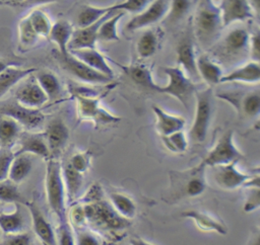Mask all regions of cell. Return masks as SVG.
Masks as SVG:
<instances>
[{
  "instance_id": "cell-20",
  "label": "cell",
  "mask_w": 260,
  "mask_h": 245,
  "mask_svg": "<svg viewBox=\"0 0 260 245\" xmlns=\"http://www.w3.org/2000/svg\"><path fill=\"white\" fill-rule=\"evenodd\" d=\"M104 94L98 95L90 93V91L88 92V90L81 91L80 89L73 91V95L76 100L77 112L81 119H93L101 107V100Z\"/></svg>"
},
{
  "instance_id": "cell-14",
  "label": "cell",
  "mask_w": 260,
  "mask_h": 245,
  "mask_svg": "<svg viewBox=\"0 0 260 245\" xmlns=\"http://www.w3.org/2000/svg\"><path fill=\"white\" fill-rule=\"evenodd\" d=\"M29 211L31 218L32 229L36 236L42 242L43 245H57V236L52 225L47 220L38 203L32 200L28 201L25 205Z\"/></svg>"
},
{
  "instance_id": "cell-15",
  "label": "cell",
  "mask_w": 260,
  "mask_h": 245,
  "mask_svg": "<svg viewBox=\"0 0 260 245\" xmlns=\"http://www.w3.org/2000/svg\"><path fill=\"white\" fill-rule=\"evenodd\" d=\"M14 98L20 104L29 108H40L49 101L46 93L43 91L36 78L30 77V75L29 79L16 89Z\"/></svg>"
},
{
  "instance_id": "cell-47",
  "label": "cell",
  "mask_w": 260,
  "mask_h": 245,
  "mask_svg": "<svg viewBox=\"0 0 260 245\" xmlns=\"http://www.w3.org/2000/svg\"><path fill=\"white\" fill-rule=\"evenodd\" d=\"M13 158L14 153L10 148L0 147V181L7 178Z\"/></svg>"
},
{
  "instance_id": "cell-26",
  "label": "cell",
  "mask_w": 260,
  "mask_h": 245,
  "mask_svg": "<svg viewBox=\"0 0 260 245\" xmlns=\"http://www.w3.org/2000/svg\"><path fill=\"white\" fill-rule=\"evenodd\" d=\"M196 70L198 76H200L209 86L218 84L223 76L221 67L207 55H200L197 57Z\"/></svg>"
},
{
  "instance_id": "cell-10",
  "label": "cell",
  "mask_w": 260,
  "mask_h": 245,
  "mask_svg": "<svg viewBox=\"0 0 260 245\" xmlns=\"http://www.w3.org/2000/svg\"><path fill=\"white\" fill-rule=\"evenodd\" d=\"M238 162L239 161H234L229 164L213 167V179L220 188L226 190L236 189L240 186L246 185L248 180L253 176L246 172L240 171L237 167Z\"/></svg>"
},
{
  "instance_id": "cell-5",
  "label": "cell",
  "mask_w": 260,
  "mask_h": 245,
  "mask_svg": "<svg viewBox=\"0 0 260 245\" xmlns=\"http://www.w3.org/2000/svg\"><path fill=\"white\" fill-rule=\"evenodd\" d=\"M164 72L168 76V82L165 86H158L157 92L171 95L185 107H188L190 99L196 90L190 77L179 66L166 67Z\"/></svg>"
},
{
  "instance_id": "cell-57",
  "label": "cell",
  "mask_w": 260,
  "mask_h": 245,
  "mask_svg": "<svg viewBox=\"0 0 260 245\" xmlns=\"http://www.w3.org/2000/svg\"><path fill=\"white\" fill-rule=\"evenodd\" d=\"M24 0H10V2L12 4H15V5H19L20 3H22Z\"/></svg>"
},
{
  "instance_id": "cell-38",
  "label": "cell",
  "mask_w": 260,
  "mask_h": 245,
  "mask_svg": "<svg viewBox=\"0 0 260 245\" xmlns=\"http://www.w3.org/2000/svg\"><path fill=\"white\" fill-rule=\"evenodd\" d=\"M236 107L248 117H255L260 111V94L258 91H252L243 95V97L236 101Z\"/></svg>"
},
{
  "instance_id": "cell-49",
  "label": "cell",
  "mask_w": 260,
  "mask_h": 245,
  "mask_svg": "<svg viewBox=\"0 0 260 245\" xmlns=\"http://www.w3.org/2000/svg\"><path fill=\"white\" fill-rule=\"evenodd\" d=\"M120 119L121 117L115 114H112L109 110L101 106L92 120L95 123V125H108V124H115Z\"/></svg>"
},
{
  "instance_id": "cell-22",
  "label": "cell",
  "mask_w": 260,
  "mask_h": 245,
  "mask_svg": "<svg viewBox=\"0 0 260 245\" xmlns=\"http://www.w3.org/2000/svg\"><path fill=\"white\" fill-rule=\"evenodd\" d=\"M260 80V65L259 62L250 61L246 64L234 69L226 75H223L219 83L241 82L254 84Z\"/></svg>"
},
{
  "instance_id": "cell-34",
  "label": "cell",
  "mask_w": 260,
  "mask_h": 245,
  "mask_svg": "<svg viewBox=\"0 0 260 245\" xmlns=\"http://www.w3.org/2000/svg\"><path fill=\"white\" fill-rule=\"evenodd\" d=\"M24 217L19 203H15L13 213L0 214V229L6 234L19 233L24 228Z\"/></svg>"
},
{
  "instance_id": "cell-36",
  "label": "cell",
  "mask_w": 260,
  "mask_h": 245,
  "mask_svg": "<svg viewBox=\"0 0 260 245\" xmlns=\"http://www.w3.org/2000/svg\"><path fill=\"white\" fill-rule=\"evenodd\" d=\"M62 175L65 185V191L68 199L71 201L76 198L82 185V174L73 169L67 162L62 169Z\"/></svg>"
},
{
  "instance_id": "cell-6",
  "label": "cell",
  "mask_w": 260,
  "mask_h": 245,
  "mask_svg": "<svg viewBox=\"0 0 260 245\" xmlns=\"http://www.w3.org/2000/svg\"><path fill=\"white\" fill-rule=\"evenodd\" d=\"M244 157L243 153L236 146L234 141V132L226 131L216 142L213 148L206 154L202 160L205 167H215L239 161Z\"/></svg>"
},
{
  "instance_id": "cell-2",
  "label": "cell",
  "mask_w": 260,
  "mask_h": 245,
  "mask_svg": "<svg viewBox=\"0 0 260 245\" xmlns=\"http://www.w3.org/2000/svg\"><path fill=\"white\" fill-rule=\"evenodd\" d=\"M85 221L103 230H121L128 226V220L120 217L110 202L101 198L82 206Z\"/></svg>"
},
{
  "instance_id": "cell-45",
  "label": "cell",
  "mask_w": 260,
  "mask_h": 245,
  "mask_svg": "<svg viewBox=\"0 0 260 245\" xmlns=\"http://www.w3.org/2000/svg\"><path fill=\"white\" fill-rule=\"evenodd\" d=\"M59 223V228L56 233L57 245H75V238L73 236L72 228L67 220Z\"/></svg>"
},
{
  "instance_id": "cell-56",
  "label": "cell",
  "mask_w": 260,
  "mask_h": 245,
  "mask_svg": "<svg viewBox=\"0 0 260 245\" xmlns=\"http://www.w3.org/2000/svg\"><path fill=\"white\" fill-rule=\"evenodd\" d=\"M248 245H260V241H259V234L257 233L256 235L253 236L252 240L249 242Z\"/></svg>"
},
{
  "instance_id": "cell-43",
  "label": "cell",
  "mask_w": 260,
  "mask_h": 245,
  "mask_svg": "<svg viewBox=\"0 0 260 245\" xmlns=\"http://www.w3.org/2000/svg\"><path fill=\"white\" fill-rule=\"evenodd\" d=\"M192 6L191 0H170V6L167 16L172 21L182 19Z\"/></svg>"
},
{
  "instance_id": "cell-11",
  "label": "cell",
  "mask_w": 260,
  "mask_h": 245,
  "mask_svg": "<svg viewBox=\"0 0 260 245\" xmlns=\"http://www.w3.org/2000/svg\"><path fill=\"white\" fill-rule=\"evenodd\" d=\"M222 27L243 22L253 17L254 10L249 0H221L218 5Z\"/></svg>"
},
{
  "instance_id": "cell-12",
  "label": "cell",
  "mask_w": 260,
  "mask_h": 245,
  "mask_svg": "<svg viewBox=\"0 0 260 245\" xmlns=\"http://www.w3.org/2000/svg\"><path fill=\"white\" fill-rule=\"evenodd\" d=\"M205 169L206 167L200 163L198 166L191 168L185 172H179L176 176L179 177L180 182V192L183 195L189 197H196L201 195L206 188L205 179Z\"/></svg>"
},
{
  "instance_id": "cell-31",
  "label": "cell",
  "mask_w": 260,
  "mask_h": 245,
  "mask_svg": "<svg viewBox=\"0 0 260 245\" xmlns=\"http://www.w3.org/2000/svg\"><path fill=\"white\" fill-rule=\"evenodd\" d=\"M32 168V159L29 154L23 153L14 155L11 162L8 177L14 183H19L27 177Z\"/></svg>"
},
{
  "instance_id": "cell-13",
  "label": "cell",
  "mask_w": 260,
  "mask_h": 245,
  "mask_svg": "<svg viewBox=\"0 0 260 245\" xmlns=\"http://www.w3.org/2000/svg\"><path fill=\"white\" fill-rule=\"evenodd\" d=\"M47 142L51 158L58 155L69 140V129L61 117L52 118L43 133Z\"/></svg>"
},
{
  "instance_id": "cell-9",
  "label": "cell",
  "mask_w": 260,
  "mask_h": 245,
  "mask_svg": "<svg viewBox=\"0 0 260 245\" xmlns=\"http://www.w3.org/2000/svg\"><path fill=\"white\" fill-rule=\"evenodd\" d=\"M169 6L170 0H152L145 9L137 13L126 23V30L135 31L160 21L167 16Z\"/></svg>"
},
{
  "instance_id": "cell-27",
  "label": "cell",
  "mask_w": 260,
  "mask_h": 245,
  "mask_svg": "<svg viewBox=\"0 0 260 245\" xmlns=\"http://www.w3.org/2000/svg\"><path fill=\"white\" fill-rule=\"evenodd\" d=\"M38 71L36 68H20L19 66H10L0 73V98L14 85L24 78Z\"/></svg>"
},
{
  "instance_id": "cell-46",
  "label": "cell",
  "mask_w": 260,
  "mask_h": 245,
  "mask_svg": "<svg viewBox=\"0 0 260 245\" xmlns=\"http://www.w3.org/2000/svg\"><path fill=\"white\" fill-rule=\"evenodd\" d=\"M70 166L79 173H84L90 166V155L87 151L77 152L68 161Z\"/></svg>"
},
{
  "instance_id": "cell-42",
  "label": "cell",
  "mask_w": 260,
  "mask_h": 245,
  "mask_svg": "<svg viewBox=\"0 0 260 245\" xmlns=\"http://www.w3.org/2000/svg\"><path fill=\"white\" fill-rule=\"evenodd\" d=\"M161 141L164 146L173 153H183L188 148V140L183 130L161 137Z\"/></svg>"
},
{
  "instance_id": "cell-35",
  "label": "cell",
  "mask_w": 260,
  "mask_h": 245,
  "mask_svg": "<svg viewBox=\"0 0 260 245\" xmlns=\"http://www.w3.org/2000/svg\"><path fill=\"white\" fill-rule=\"evenodd\" d=\"M111 11H115L112 8V5L108 6H92V5H85L81 8V10L78 12L76 17V22L78 27H84L87 25H90L98 20H100L102 17H104L106 14H108Z\"/></svg>"
},
{
  "instance_id": "cell-17",
  "label": "cell",
  "mask_w": 260,
  "mask_h": 245,
  "mask_svg": "<svg viewBox=\"0 0 260 245\" xmlns=\"http://www.w3.org/2000/svg\"><path fill=\"white\" fill-rule=\"evenodd\" d=\"M19 148L14 155L18 154H34L45 159H50V151L45 140L44 134L40 133H22L18 137Z\"/></svg>"
},
{
  "instance_id": "cell-16",
  "label": "cell",
  "mask_w": 260,
  "mask_h": 245,
  "mask_svg": "<svg viewBox=\"0 0 260 245\" xmlns=\"http://www.w3.org/2000/svg\"><path fill=\"white\" fill-rule=\"evenodd\" d=\"M114 11L109 12L104 17H102L96 22L84 26V27H78L73 30L71 39L68 44V52L72 50H79V49H85V48H95L96 42H98V30L101 25V23Z\"/></svg>"
},
{
  "instance_id": "cell-21",
  "label": "cell",
  "mask_w": 260,
  "mask_h": 245,
  "mask_svg": "<svg viewBox=\"0 0 260 245\" xmlns=\"http://www.w3.org/2000/svg\"><path fill=\"white\" fill-rule=\"evenodd\" d=\"M152 111L155 114V129L160 137L171 135L184 129L186 124L184 117L171 114L157 105H152Z\"/></svg>"
},
{
  "instance_id": "cell-53",
  "label": "cell",
  "mask_w": 260,
  "mask_h": 245,
  "mask_svg": "<svg viewBox=\"0 0 260 245\" xmlns=\"http://www.w3.org/2000/svg\"><path fill=\"white\" fill-rule=\"evenodd\" d=\"M57 0H24L22 3L19 4V6L22 7H36V6H41L45 4H50L54 3Z\"/></svg>"
},
{
  "instance_id": "cell-30",
  "label": "cell",
  "mask_w": 260,
  "mask_h": 245,
  "mask_svg": "<svg viewBox=\"0 0 260 245\" xmlns=\"http://www.w3.org/2000/svg\"><path fill=\"white\" fill-rule=\"evenodd\" d=\"M109 198L111 206L120 217L126 220H130L135 217L137 207L130 196L122 192L113 191L110 193Z\"/></svg>"
},
{
  "instance_id": "cell-51",
  "label": "cell",
  "mask_w": 260,
  "mask_h": 245,
  "mask_svg": "<svg viewBox=\"0 0 260 245\" xmlns=\"http://www.w3.org/2000/svg\"><path fill=\"white\" fill-rule=\"evenodd\" d=\"M75 245H101L100 240L91 232L82 230L79 231L75 238Z\"/></svg>"
},
{
  "instance_id": "cell-55",
  "label": "cell",
  "mask_w": 260,
  "mask_h": 245,
  "mask_svg": "<svg viewBox=\"0 0 260 245\" xmlns=\"http://www.w3.org/2000/svg\"><path fill=\"white\" fill-rule=\"evenodd\" d=\"M129 242H130L131 245H154V244H152V243H149V242L143 240V239L140 238V237L131 238Z\"/></svg>"
},
{
  "instance_id": "cell-48",
  "label": "cell",
  "mask_w": 260,
  "mask_h": 245,
  "mask_svg": "<svg viewBox=\"0 0 260 245\" xmlns=\"http://www.w3.org/2000/svg\"><path fill=\"white\" fill-rule=\"evenodd\" d=\"M0 245H31V236L29 233L7 234Z\"/></svg>"
},
{
  "instance_id": "cell-28",
  "label": "cell",
  "mask_w": 260,
  "mask_h": 245,
  "mask_svg": "<svg viewBox=\"0 0 260 245\" xmlns=\"http://www.w3.org/2000/svg\"><path fill=\"white\" fill-rule=\"evenodd\" d=\"M250 32L245 27H235L231 29L223 38V47L230 54H239L248 50Z\"/></svg>"
},
{
  "instance_id": "cell-39",
  "label": "cell",
  "mask_w": 260,
  "mask_h": 245,
  "mask_svg": "<svg viewBox=\"0 0 260 245\" xmlns=\"http://www.w3.org/2000/svg\"><path fill=\"white\" fill-rule=\"evenodd\" d=\"M0 200L8 203H19L26 205L27 200L18 190L16 183L10 179H4L0 181Z\"/></svg>"
},
{
  "instance_id": "cell-18",
  "label": "cell",
  "mask_w": 260,
  "mask_h": 245,
  "mask_svg": "<svg viewBox=\"0 0 260 245\" xmlns=\"http://www.w3.org/2000/svg\"><path fill=\"white\" fill-rule=\"evenodd\" d=\"M71 55L86 64L91 69L99 71L111 78H114V71L105 56L96 48H85L69 51Z\"/></svg>"
},
{
  "instance_id": "cell-33",
  "label": "cell",
  "mask_w": 260,
  "mask_h": 245,
  "mask_svg": "<svg viewBox=\"0 0 260 245\" xmlns=\"http://www.w3.org/2000/svg\"><path fill=\"white\" fill-rule=\"evenodd\" d=\"M21 126L13 118L0 115V147L10 148L18 139Z\"/></svg>"
},
{
  "instance_id": "cell-25",
  "label": "cell",
  "mask_w": 260,
  "mask_h": 245,
  "mask_svg": "<svg viewBox=\"0 0 260 245\" xmlns=\"http://www.w3.org/2000/svg\"><path fill=\"white\" fill-rule=\"evenodd\" d=\"M73 30V25L68 20L59 19L53 23L48 38L57 46L60 55L68 53V44L71 39Z\"/></svg>"
},
{
  "instance_id": "cell-7",
  "label": "cell",
  "mask_w": 260,
  "mask_h": 245,
  "mask_svg": "<svg viewBox=\"0 0 260 245\" xmlns=\"http://www.w3.org/2000/svg\"><path fill=\"white\" fill-rule=\"evenodd\" d=\"M0 115L9 116L28 130L38 128L45 119L44 113L39 108L26 107L14 97L0 102Z\"/></svg>"
},
{
  "instance_id": "cell-19",
  "label": "cell",
  "mask_w": 260,
  "mask_h": 245,
  "mask_svg": "<svg viewBox=\"0 0 260 245\" xmlns=\"http://www.w3.org/2000/svg\"><path fill=\"white\" fill-rule=\"evenodd\" d=\"M177 63L188 77L198 76L196 70V51L193 39L190 36L183 37L177 46Z\"/></svg>"
},
{
  "instance_id": "cell-3",
  "label": "cell",
  "mask_w": 260,
  "mask_h": 245,
  "mask_svg": "<svg viewBox=\"0 0 260 245\" xmlns=\"http://www.w3.org/2000/svg\"><path fill=\"white\" fill-rule=\"evenodd\" d=\"M222 27L218 5L213 0H199L195 15L196 35L202 43L210 42Z\"/></svg>"
},
{
  "instance_id": "cell-54",
  "label": "cell",
  "mask_w": 260,
  "mask_h": 245,
  "mask_svg": "<svg viewBox=\"0 0 260 245\" xmlns=\"http://www.w3.org/2000/svg\"><path fill=\"white\" fill-rule=\"evenodd\" d=\"M10 66H19V63L13 62L11 60H5V59H1L0 58V73L2 71H4L5 69H7Z\"/></svg>"
},
{
  "instance_id": "cell-4",
  "label": "cell",
  "mask_w": 260,
  "mask_h": 245,
  "mask_svg": "<svg viewBox=\"0 0 260 245\" xmlns=\"http://www.w3.org/2000/svg\"><path fill=\"white\" fill-rule=\"evenodd\" d=\"M196 107L195 116L189 131L190 139L195 143L205 141L212 116V89L208 87L204 90H195Z\"/></svg>"
},
{
  "instance_id": "cell-24",
  "label": "cell",
  "mask_w": 260,
  "mask_h": 245,
  "mask_svg": "<svg viewBox=\"0 0 260 245\" xmlns=\"http://www.w3.org/2000/svg\"><path fill=\"white\" fill-rule=\"evenodd\" d=\"M181 216L193 220L197 228L202 231L215 232L220 235H225L228 233L226 226L220 220L214 218L211 215H208L207 213L197 210H188L182 212Z\"/></svg>"
},
{
  "instance_id": "cell-44",
  "label": "cell",
  "mask_w": 260,
  "mask_h": 245,
  "mask_svg": "<svg viewBox=\"0 0 260 245\" xmlns=\"http://www.w3.org/2000/svg\"><path fill=\"white\" fill-rule=\"evenodd\" d=\"M151 1L152 0H124L112 5V8L115 11H128L130 13L137 14L145 9Z\"/></svg>"
},
{
  "instance_id": "cell-41",
  "label": "cell",
  "mask_w": 260,
  "mask_h": 245,
  "mask_svg": "<svg viewBox=\"0 0 260 245\" xmlns=\"http://www.w3.org/2000/svg\"><path fill=\"white\" fill-rule=\"evenodd\" d=\"M39 35L32 28L28 17L22 18L18 23V39L21 48H30L36 45Z\"/></svg>"
},
{
  "instance_id": "cell-40",
  "label": "cell",
  "mask_w": 260,
  "mask_h": 245,
  "mask_svg": "<svg viewBox=\"0 0 260 245\" xmlns=\"http://www.w3.org/2000/svg\"><path fill=\"white\" fill-rule=\"evenodd\" d=\"M27 17L37 34L39 36L48 37L53 25L48 14L43 10L36 8L27 15Z\"/></svg>"
},
{
  "instance_id": "cell-1",
  "label": "cell",
  "mask_w": 260,
  "mask_h": 245,
  "mask_svg": "<svg viewBox=\"0 0 260 245\" xmlns=\"http://www.w3.org/2000/svg\"><path fill=\"white\" fill-rule=\"evenodd\" d=\"M45 188L48 205L59 222L66 220L65 203L66 191L62 175V167L54 158L48 159L46 166Z\"/></svg>"
},
{
  "instance_id": "cell-29",
  "label": "cell",
  "mask_w": 260,
  "mask_h": 245,
  "mask_svg": "<svg viewBox=\"0 0 260 245\" xmlns=\"http://www.w3.org/2000/svg\"><path fill=\"white\" fill-rule=\"evenodd\" d=\"M35 78L43 91L46 93L49 101H54L61 95V82L58 76L53 72L46 70L38 71Z\"/></svg>"
},
{
  "instance_id": "cell-8",
  "label": "cell",
  "mask_w": 260,
  "mask_h": 245,
  "mask_svg": "<svg viewBox=\"0 0 260 245\" xmlns=\"http://www.w3.org/2000/svg\"><path fill=\"white\" fill-rule=\"evenodd\" d=\"M58 60L62 67L72 75L75 79L87 83V84H109L113 78L95 71L88 67L86 64L78 60L76 57L71 55L69 52L65 55L58 53Z\"/></svg>"
},
{
  "instance_id": "cell-32",
  "label": "cell",
  "mask_w": 260,
  "mask_h": 245,
  "mask_svg": "<svg viewBox=\"0 0 260 245\" xmlns=\"http://www.w3.org/2000/svg\"><path fill=\"white\" fill-rule=\"evenodd\" d=\"M124 11L112 12L100 25L98 30V40L117 42L119 40L118 24L124 16Z\"/></svg>"
},
{
  "instance_id": "cell-23",
  "label": "cell",
  "mask_w": 260,
  "mask_h": 245,
  "mask_svg": "<svg viewBox=\"0 0 260 245\" xmlns=\"http://www.w3.org/2000/svg\"><path fill=\"white\" fill-rule=\"evenodd\" d=\"M119 66L135 85L143 89L157 92L159 85H157L154 82L151 71L148 67L141 64H132L128 66L119 65Z\"/></svg>"
},
{
  "instance_id": "cell-37",
  "label": "cell",
  "mask_w": 260,
  "mask_h": 245,
  "mask_svg": "<svg viewBox=\"0 0 260 245\" xmlns=\"http://www.w3.org/2000/svg\"><path fill=\"white\" fill-rule=\"evenodd\" d=\"M158 47V36L153 29L145 30L136 43V51L140 58L147 59L153 56Z\"/></svg>"
},
{
  "instance_id": "cell-50",
  "label": "cell",
  "mask_w": 260,
  "mask_h": 245,
  "mask_svg": "<svg viewBox=\"0 0 260 245\" xmlns=\"http://www.w3.org/2000/svg\"><path fill=\"white\" fill-rule=\"evenodd\" d=\"M252 192L248 195L245 205H244V211L246 213H250L255 211L259 208L260 205V191L259 187H251Z\"/></svg>"
},
{
  "instance_id": "cell-52",
  "label": "cell",
  "mask_w": 260,
  "mask_h": 245,
  "mask_svg": "<svg viewBox=\"0 0 260 245\" xmlns=\"http://www.w3.org/2000/svg\"><path fill=\"white\" fill-rule=\"evenodd\" d=\"M260 36L258 32L250 34V39L248 44V51L250 53L251 61L259 62L260 60Z\"/></svg>"
}]
</instances>
